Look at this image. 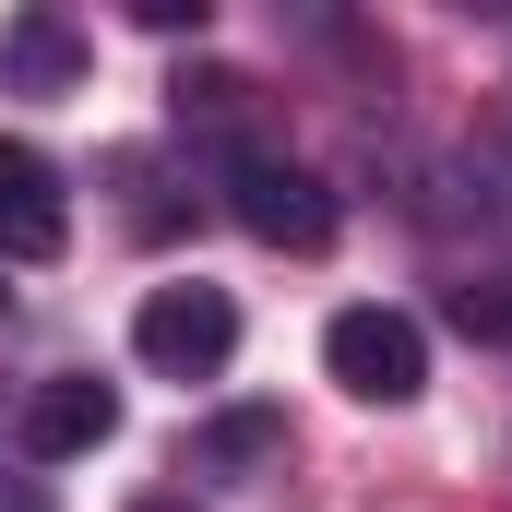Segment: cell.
<instances>
[{"mask_svg":"<svg viewBox=\"0 0 512 512\" xmlns=\"http://www.w3.org/2000/svg\"><path fill=\"white\" fill-rule=\"evenodd\" d=\"M131 358H143V370H167V382H215V370L239 358V298H227V286H203V274L143 286V310H131Z\"/></svg>","mask_w":512,"mask_h":512,"instance_id":"cell-1","label":"cell"},{"mask_svg":"<svg viewBox=\"0 0 512 512\" xmlns=\"http://www.w3.org/2000/svg\"><path fill=\"white\" fill-rule=\"evenodd\" d=\"M322 370L358 393V405H417V393H429V334H417V310L358 298V310L322 322Z\"/></svg>","mask_w":512,"mask_h":512,"instance_id":"cell-2","label":"cell"},{"mask_svg":"<svg viewBox=\"0 0 512 512\" xmlns=\"http://www.w3.org/2000/svg\"><path fill=\"white\" fill-rule=\"evenodd\" d=\"M227 215L251 227L262 251H322V239H334V191H322L298 155H274V143H239V155H227Z\"/></svg>","mask_w":512,"mask_h":512,"instance_id":"cell-3","label":"cell"},{"mask_svg":"<svg viewBox=\"0 0 512 512\" xmlns=\"http://www.w3.org/2000/svg\"><path fill=\"white\" fill-rule=\"evenodd\" d=\"M12 441H24L36 465H72V453H108V441H120V393L96 382V370H60V382H36V393H24Z\"/></svg>","mask_w":512,"mask_h":512,"instance_id":"cell-4","label":"cell"},{"mask_svg":"<svg viewBox=\"0 0 512 512\" xmlns=\"http://www.w3.org/2000/svg\"><path fill=\"white\" fill-rule=\"evenodd\" d=\"M72 251V203H60V167L36 143L0 131V262H60Z\"/></svg>","mask_w":512,"mask_h":512,"instance_id":"cell-5","label":"cell"},{"mask_svg":"<svg viewBox=\"0 0 512 512\" xmlns=\"http://www.w3.org/2000/svg\"><path fill=\"white\" fill-rule=\"evenodd\" d=\"M0 84H12V96H72V84H84V24L48 12V0L12 12V24H0Z\"/></svg>","mask_w":512,"mask_h":512,"instance_id":"cell-6","label":"cell"},{"mask_svg":"<svg viewBox=\"0 0 512 512\" xmlns=\"http://www.w3.org/2000/svg\"><path fill=\"white\" fill-rule=\"evenodd\" d=\"M262 453H286V417H274V405H227V417L203 429V465H262Z\"/></svg>","mask_w":512,"mask_h":512,"instance_id":"cell-7","label":"cell"},{"mask_svg":"<svg viewBox=\"0 0 512 512\" xmlns=\"http://www.w3.org/2000/svg\"><path fill=\"white\" fill-rule=\"evenodd\" d=\"M453 322H465V334H501V346H512V286H465V298H453Z\"/></svg>","mask_w":512,"mask_h":512,"instance_id":"cell-8","label":"cell"},{"mask_svg":"<svg viewBox=\"0 0 512 512\" xmlns=\"http://www.w3.org/2000/svg\"><path fill=\"white\" fill-rule=\"evenodd\" d=\"M143 24H155V36H203L215 12H203V0H143Z\"/></svg>","mask_w":512,"mask_h":512,"instance_id":"cell-9","label":"cell"},{"mask_svg":"<svg viewBox=\"0 0 512 512\" xmlns=\"http://www.w3.org/2000/svg\"><path fill=\"white\" fill-rule=\"evenodd\" d=\"M0 512H48V489L36 477H0Z\"/></svg>","mask_w":512,"mask_h":512,"instance_id":"cell-10","label":"cell"},{"mask_svg":"<svg viewBox=\"0 0 512 512\" xmlns=\"http://www.w3.org/2000/svg\"><path fill=\"white\" fill-rule=\"evenodd\" d=\"M131 512H203V501H179V489H143V501H131Z\"/></svg>","mask_w":512,"mask_h":512,"instance_id":"cell-11","label":"cell"},{"mask_svg":"<svg viewBox=\"0 0 512 512\" xmlns=\"http://www.w3.org/2000/svg\"><path fill=\"white\" fill-rule=\"evenodd\" d=\"M0 310H12V286H0Z\"/></svg>","mask_w":512,"mask_h":512,"instance_id":"cell-12","label":"cell"}]
</instances>
